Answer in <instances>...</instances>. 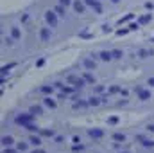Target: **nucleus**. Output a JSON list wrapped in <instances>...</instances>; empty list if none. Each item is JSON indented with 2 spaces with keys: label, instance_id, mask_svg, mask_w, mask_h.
Returning <instances> with one entry per match:
<instances>
[{
  "label": "nucleus",
  "instance_id": "7",
  "mask_svg": "<svg viewBox=\"0 0 154 153\" xmlns=\"http://www.w3.org/2000/svg\"><path fill=\"white\" fill-rule=\"evenodd\" d=\"M50 36H52L50 27H41V31H39V38H41V41H50Z\"/></svg>",
  "mask_w": 154,
  "mask_h": 153
},
{
  "label": "nucleus",
  "instance_id": "22",
  "mask_svg": "<svg viewBox=\"0 0 154 153\" xmlns=\"http://www.w3.org/2000/svg\"><path fill=\"white\" fill-rule=\"evenodd\" d=\"M13 67H14V63H9V65H4V67L0 69V72H2V76L5 77V74H9V70H11Z\"/></svg>",
  "mask_w": 154,
  "mask_h": 153
},
{
  "label": "nucleus",
  "instance_id": "50",
  "mask_svg": "<svg viewBox=\"0 0 154 153\" xmlns=\"http://www.w3.org/2000/svg\"><path fill=\"white\" fill-rule=\"evenodd\" d=\"M120 153H127V151H120Z\"/></svg>",
  "mask_w": 154,
  "mask_h": 153
},
{
  "label": "nucleus",
  "instance_id": "19",
  "mask_svg": "<svg viewBox=\"0 0 154 153\" xmlns=\"http://www.w3.org/2000/svg\"><path fill=\"white\" fill-rule=\"evenodd\" d=\"M54 11H56L59 16H65V13H66V7H65V5H61V4H57V5L54 7Z\"/></svg>",
  "mask_w": 154,
  "mask_h": 153
},
{
  "label": "nucleus",
  "instance_id": "41",
  "mask_svg": "<svg viewBox=\"0 0 154 153\" xmlns=\"http://www.w3.org/2000/svg\"><path fill=\"white\" fill-rule=\"evenodd\" d=\"M127 31H129V29H120V31H116V34H118V36H122V34H125Z\"/></svg>",
  "mask_w": 154,
  "mask_h": 153
},
{
  "label": "nucleus",
  "instance_id": "37",
  "mask_svg": "<svg viewBox=\"0 0 154 153\" xmlns=\"http://www.w3.org/2000/svg\"><path fill=\"white\" fill-rule=\"evenodd\" d=\"M81 38H93V34H88V33H79Z\"/></svg>",
  "mask_w": 154,
  "mask_h": 153
},
{
  "label": "nucleus",
  "instance_id": "14",
  "mask_svg": "<svg viewBox=\"0 0 154 153\" xmlns=\"http://www.w3.org/2000/svg\"><path fill=\"white\" fill-rule=\"evenodd\" d=\"M99 58H100L102 61H109V60H113V54H111L109 50H100V54H99Z\"/></svg>",
  "mask_w": 154,
  "mask_h": 153
},
{
  "label": "nucleus",
  "instance_id": "15",
  "mask_svg": "<svg viewBox=\"0 0 154 153\" xmlns=\"http://www.w3.org/2000/svg\"><path fill=\"white\" fill-rule=\"evenodd\" d=\"M39 135L41 137H56V132L54 130H48V128H41L39 130Z\"/></svg>",
  "mask_w": 154,
  "mask_h": 153
},
{
  "label": "nucleus",
  "instance_id": "51",
  "mask_svg": "<svg viewBox=\"0 0 154 153\" xmlns=\"http://www.w3.org/2000/svg\"><path fill=\"white\" fill-rule=\"evenodd\" d=\"M152 41H154V38H152Z\"/></svg>",
  "mask_w": 154,
  "mask_h": 153
},
{
  "label": "nucleus",
  "instance_id": "31",
  "mask_svg": "<svg viewBox=\"0 0 154 153\" xmlns=\"http://www.w3.org/2000/svg\"><path fill=\"white\" fill-rule=\"evenodd\" d=\"M116 122H118V117H116V115H111V117L108 119V124H116Z\"/></svg>",
  "mask_w": 154,
  "mask_h": 153
},
{
  "label": "nucleus",
  "instance_id": "4",
  "mask_svg": "<svg viewBox=\"0 0 154 153\" xmlns=\"http://www.w3.org/2000/svg\"><path fill=\"white\" fill-rule=\"evenodd\" d=\"M134 92L138 94V99H140V101L151 99V90H145V88H142V86H134Z\"/></svg>",
  "mask_w": 154,
  "mask_h": 153
},
{
  "label": "nucleus",
  "instance_id": "13",
  "mask_svg": "<svg viewBox=\"0 0 154 153\" xmlns=\"http://www.w3.org/2000/svg\"><path fill=\"white\" fill-rule=\"evenodd\" d=\"M43 105H45V106H47V108H52V110H54V108H56V106H57V103H56V101H54V99H52V97H50V96H48V97H45V99H43Z\"/></svg>",
  "mask_w": 154,
  "mask_h": 153
},
{
  "label": "nucleus",
  "instance_id": "49",
  "mask_svg": "<svg viewBox=\"0 0 154 153\" xmlns=\"http://www.w3.org/2000/svg\"><path fill=\"white\" fill-rule=\"evenodd\" d=\"M111 2H113V4H118V2H120V0H111Z\"/></svg>",
  "mask_w": 154,
  "mask_h": 153
},
{
  "label": "nucleus",
  "instance_id": "2",
  "mask_svg": "<svg viewBox=\"0 0 154 153\" xmlns=\"http://www.w3.org/2000/svg\"><path fill=\"white\" fill-rule=\"evenodd\" d=\"M57 16H59V15H57L54 9H52V11L48 9V11L45 13V20H47V24H48L50 27H56V25H57Z\"/></svg>",
  "mask_w": 154,
  "mask_h": 153
},
{
  "label": "nucleus",
  "instance_id": "36",
  "mask_svg": "<svg viewBox=\"0 0 154 153\" xmlns=\"http://www.w3.org/2000/svg\"><path fill=\"white\" fill-rule=\"evenodd\" d=\"M131 18H133V15L129 13V15H125V16H124V18L120 20V24H122V22H127V20H131Z\"/></svg>",
  "mask_w": 154,
  "mask_h": 153
},
{
  "label": "nucleus",
  "instance_id": "20",
  "mask_svg": "<svg viewBox=\"0 0 154 153\" xmlns=\"http://www.w3.org/2000/svg\"><path fill=\"white\" fill-rule=\"evenodd\" d=\"M13 142H14V139H13L11 135H4V137H2V144H4V146H11Z\"/></svg>",
  "mask_w": 154,
  "mask_h": 153
},
{
  "label": "nucleus",
  "instance_id": "1",
  "mask_svg": "<svg viewBox=\"0 0 154 153\" xmlns=\"http://www.w3.org/2000/svg\"><path fill=\"white\" fill-rule=\"evenodd\" d=\"M16 124H22V126H25V124H29V122H34V114H20L16 115Z\"/></svg>",
  "mask_w": 154,
  "mask_h": 153
},
{
  "label": "nucleus",
  "instance_id": "8",
  "mask_svg": "<svg viewBox=\"0 0 154 153\" xmlns=\"http://www.w3.org/2000/svg\"><path fill=\"white\" fill-rule=\"evenodd\" d=\"M82 65H84L86 70H95V67H97L95 60H91V58H84V60H82Z\"/></svg>",
  "mask_w": 154,
  "mask_h": 153
},
{
  "label": "nucleus",
  "instance_id": "43",
  "mask_svg": "<svg viewBox=\"0 0 154 153\" xmlns=\"http://www.w3.org/2000/svg\"><path fill=\"white\" fill-rule=\"evenodd\" d=\"M72 141H74V144H79V142H81V139H79L77 135H74V139H72Z\"/></svg>",
  "mask_w": 154,
  "mask_h": 153
},
{
  "label": "nucleus",
  "instance_id": "33",
  "mask_svg": "<svg viewBox=\"0 0 154 153\" xmlns=\"http://www.w3.org/2000/svg\"><path fill=\"white\" fill-rule=\"evenodd\" d=\"M122 88L120 86H109V94H116V92H120Z\"/></svg>",
  "mask_w": 154,
  "mask_h": 153
},
{
  "label": "nucleus",
  "instance_id": "9",
  "mask_svg": "<svg viewBox=\"0 0 154 153\" xmlns=\"http://www.w3.org/2000/svg\"><path fill=\"white\" fill-rule=\"evenodd\" d=\"M74 9H75V13L82 15V13L86 11V4H84V0H82V2H81V0H74Z\"/></svg>",
  "mask_w": 154,
  "mask_h": 153
},
{
  "label": "nucleus",
  "instance_id": "23",
  "mask_svg": "<svg viewBox=\"0 0 154 153\" xmlns=\"http://www.w3.org/2000/svg\"><path fill=\"white\" fill-rule=\"evenodd\" d=\"M31 114H34V115H39V114H43V108L39 106V105H34V106H31V110H29Z\"/></svg>",
  "mask_w": 154,
  "mask_h": 153
},
{
  "label": "nucleus",
  "instance_id": "27",
  "mask_svg": "<svg viewBox=\"0 0 154 153\" xmlns=\"http://www.w3.org/2000/svg\"><path fill=\"white\" fill-rule=\"evenodd\" d=\"M151 54H152V52H151V50H145V49H140V50H138V56H140V58H147V56H151Z\"/></svg>",
  "mask_w": 154,
  "mask_h": 153
},
{
  "label": "nucleus",
  "instance_id": "6",
  "mask_svg": "<svg viewBox=\"0 0 154 153\" xmlns=\"http://www.w3.org/2000/svg\"><path fill=\"white\" fill-rule=\"evenodd\" d=\"M88 135L91 139H102L104 137V130H100V128H90L88 130Z\"/></svg>",
  "mask_w": 154,
  "mask_h": 153
},
{
  "label": "nucleus",
  "instance_id": "35",
  "mask_svg": "<svg viewBox=\"0 0 154 153\" xmlns=\"http://www.w3.org/2000/svg\"><path fill=\"white\" fill-rule=\"evenodd\" d=\"M82 150H84L82 144H74V151H82Z\"/></svg>",
  "mask_w": 154,
  "mask_h": 153
},
{
  "label": "nucleus",
  "instance_id": "11",
  "mask_svg": "<svg viewBox=\"0 0 154 153\" xmlns=\"http://www.w3.org/2000/svg\"><path fill=\"white\" fill-rule=\"evenodd\" d=\"M140 142H142V146H145V148H152L154 146V141H151V139H145V137H142V135H138L136 137Z\"/></svg>",
  "mask_w": 154,
  "mask_h": 153
},
{
  "label": "nucleus",
  "instance_id": "47",
  "mask_svg": "<svg viewBox=\"0 0 154 153\" xmlns=\"http://www.w3.org/2000/svg\"><path fill=\"white\" fill-rule=\"evenodd\" d=\"M147 130H149V132H154V124H149V126H147Z\"/></svg>",
  "mask_w": 154,
  "mask_h": 153
},
{
  "label": "nucleus",
  "instance_id": "25",
  "mask_svg": "<svg viewBox=\"0 0 154 153\" xmlns=\"http://www.w3.org/2000/svg\"><path fill=\"white\" fill-rule=\"evenodd\" d=\"M82 77L86 79V83H91V85H95V77L91 76V74H88V72H84V74H82Z\"/></svg>",
  "mask_w": 154,
  "mask_h": 153
},
{
  "label": "nucleus",
  "instance_id": "10",
  "mask_svg": "<svg viewBox=\"0 0 154 153\" xmlns=\"http://www.w3.org/2000/svg\"><path fill=\"white\" fill-rule=\"evenodd\" d=\"M29 142H31V144H32V146H36V148H38V146H41V135H36V133H32V135H31V137H29Z\"/></svg>",
  "mask_w": 154,
  "mask_h": 153
},
{
  "label": "nucleus",
  "instance_id": "26",
  "mask_svg": "<svg viewBox=\"0 0 154 153\" xmlns=\"http://www.w3.org/2000/svg\"><path fill=\"white\" fill-rule=\"evenodd\" d=\"M113 139H115L116 142H124L125 141V135L124 133H113Z\"/></svg>",
  "mask_w": 154,
  "mask_h": 153
},
{
  "label": "nucleus",
  "instance_id": "12",
  "mask_svg": "<svg viewBox=\"0 0 154 153\" xmlns=\"http://www.w3.org/2000/svg\"><path fill=\"white\" fill-rule=\"evenodd\" d=\"M151 13H145V15H142V16H138V24L140 25H145V24H149L151 22Z\"/></svg>",
  "mask_w": 154,
  "mask_h": 153
},
{
  "label": "nucleus",
  "instance_id": "46",
  "mask_svg": "<svg viewBox=\"0 0 154 153\" xmlns=\"http://www.w3.org/2000/svg\"><path fill=\"white\" fill-rule=\"evenodd\" d=\"M147 83H149L151 86H154V77H149V81H147Z\"/></svg>",
  "mask_w": 154,
  "mask_h": 153
},
{
  "label": "nucleus",
  "instance_id": "30",
  "mask_svg": "<svg viewBox=\"0 0 154 153\" xmlns=\"http://www.w3.org/2000/svg\"><path fill=\"white\" fill-rule=\"evenodd\" d=\"M136 29H140L138 20H136V22H133V24H129V31H136Z\"/></svg>",
  "mask_w": 154,
  "mask_h": 153
},
{
  "label": "nucleus",
  "instance_id": "39",
  "mask_svg": "<svg viewBox=\"0 0 154 153\" xmlns=\"http://www.w3.org/2000/svg\"><path fill=\"white\" fill-rule=\"evenodd\" d=\"M145 9L152 11V9H154V4H152V2H147V4H145Z\"/></svg>",
  "mask_w": 154,
  "mask_h": 153
},
{
  "label": "nucleus",
  "instance_id": "16",
  "mask_svg": "<svg viewBox=\"0 0 154 153\" xmlns=\"http://www.w3.org/2000/svg\"><path fill=\"white\" fill-rule=\"evenodd\" d=\"M23 128H25V130H29L31 133H39V130H41L39 126H36V124H34V122H29V124H25Z\"/></svg>",
  "mask_w": 154,
  "mask_h": 153
},
{
  "label": "nucleus",
  "instance_id": "48",
  "mask_svg": "<svg viewBox=\"0 0 154 153\" xmlns=\"http://www.w3.org/2000/svg\"><path fill=\"white\" fill-rule=\"evenodd\" d=\"M32 153H45V151H43V150H39V148H38V150H34Z\"/></svg>",
  "mask_w": 154,
  "mask_h": 153
},
{
  "label": "nucleus",
  "instance_id": "34",
  "mask_svg": "<svg viewBox=\"0 0 154 153\" xmlns=\"http://www.w3.org/2000/svg\"><path fill=\"white\" fill-rule=\"evenodd\" d=\"M18 150H20V151H25V150H27V142H20V144H18Z\"/></svg>",
  "mask_w": 154,
  "mask_h": 153
},
{
  "label": "nucleus",
  "instance_id": "17",
  "mask_svg": "<svg viewBox=\"0 0 154 153\" xmlns=\"http://www.w3.org/2000/svg\"><path fill=\"white\" fill-rule=\"evenodd\" d=\"M39 92H41V94H47V96H52V92H54V86L43 85V86H39Z\"/></svg>",
  "mask_w": 154,
  "mask_h": 153
},
{
  "label": "nucleus",
  "instance_id": "38",
  "mask_svg": "<svg viewBox=\"0 0 154 153\" xmlns=\"http://www.w3.org/2000/svg\"><path fill=\"white\" fill-rule=\"evenodd\" d=\"M95 92H97V94L104 92V86H102V85H97V86H95Z\"/></svg>",
  "mask_w": 154,
  "mask_h": 153
},
{
  "label": "nucleus",
  "instance_id": "5",
  "mask_svg": "<svg viewBox=\"0 0 154 153\" xmlns=\"http://www.w3.org/2000/svg\"><path fill=\"white\" fill-rule=\"evenodd\" d=\"M84 4H86V5H90V7H93L97 15H102V5H100V2H99V0H84Z\"/></svg>",
  "mask_w": 154,
  "mask_h": 153
},
{
  "label": "nucleus",
  "instance_id": "29",
  "mask_svg": "<svg viewBox=\"0 0 154 153\" xmlns=\"http://www.w3.org/2000/svg\"><path fill=\"white\" fill-rule=\"evenodd\" d=\"M111 54H113V58H115V60H120V58L124 56V52H122V50H118V49L111 50Z\"/></svg>",
  "mask_w": 154,
  "mask_h": 153
},
{
  "label": "nucleus",
  "instance_id": "44",
  "mask_svg": "<svg viewBox=\"0 0 154 153\" xmlns=\"http://www.w3.org/2000/svg\"><path fill=\"white\" fill-rule=\"evenodd\" d=\"M102 31H104V33H109V31H111V27H108V25H104V27H102Z\"/></svg>",
  "mask_w": 154,
  "mask_h": 153
},
{
  "label": "nucleus",
  "instance_id": "32",
  "mask_svg": "<svg viewBox=\"0 0 154 153\" xmlns=\"http://www.w3.org/2000/svg\"><path fill=\"white\" fill-rule=\"evenodd\" d=\"M59 4H61V5H65V7H68V5H74V2H72V0H59Z\"/></svg>",
  "mask_w": 154,
  "mask_h": 153
},
{
  "label": "nucleus",
  "instance_id": "18",
  "mask_svg": "<svg viewBox=\"0 0 154 153\" xmlns=\"http://www.w3.org/2000/svg\"><path fill=\"white\" fill-rule=\"evenodd\" d=\"M88 103H90V106H99V105L102 103V99H100V97H95V96H91V97L88 99Z\"/></svg>",
  "mask_w": 154,
  "mask_h": 153
},
{
  "label": "nucleus",
  "instance_id": "45",
  "mask_svg": "<svg viewBox=\"0 0 154 153\" xmlns=\"http://www.w3.org/2000/svg\"><path fill=\"white\" fill-rule=\"evenodd\" d=\"M43 63H45V60H38V63H36V67H41Z\"/></svg>",
  "mask_w": 154,
  "mask_h": 153
},
{
  "label": "nucleus",
  "instance_id": "28",
  "mask_svg": "<svg viewBox=\"0 0 154 153\" xmlns=\"http://www.w3.org/2000/svg\"><path fill=\"white\" fill-rule=\"evenodd\" d=\"M74 90H75V86H65V85L61 86V92H65V94H72Z\"/></svg>",
  "mask_w": 154,
  "mask_h": 153
},
{
  "label": "nucleus",
  "instance_id": "24",
  "mask_svg": "<svg viewBox=\"0 0 154 153\" xmlns=\"http://www.w3.org/2000/svg\"><path fill=\"white\" fill-rule=\"evenodd\" d=\"M86 106H90V103H88V101H75V103H74V108H86Z\"/></svg>",
  "mask_w": 154,
  "mask_h": 153
},
{
  "label": "nucleus",
  "instance_id": "21",
  "mask_svg": "<svg viewBox=\"0 0 154 153\" xmlns=\"http://www.w3.org/2000/svg\"><path fill=\"white\" fill-rule=\"evenodd\" d=\"M11 36L14 40H20L22 38V33H20V29L18 27H11Z\"/></svg>",
  "mask_w": 154,
  "mask_h": 153
},
{
  "label": "nucleus",
  "instance_id": "40",
  "mask_svg": "<svg viewBox=\"0 0 154 153\" xmlns=\"http://www.w3.org/2000/svg\"><path fill=\"white\" fill-rule=\"evenodd\" d=\"M4 41H5L7 45H13V41H14V38H13V36H9V38H5Z\"/></svg>",
  "mask_w": 154,
  "mask_h": 153
},
{
  "label": "nucleus",
  "instance_id": "3",
  "mask_svg": "<svg viewBox=\"0 0 154 153\" xmlns=\"http://www.w3.org/2000/svg\"><path fill=\"white\" fill-rule=\"evenodd\" d=\"M66 81H68V83H72V85H74L75 88H82V86L86 85V79H84V77L74 76V74H72V76H68V77H66Z\"/></svg>",
  "mask_w": 154,
  "mask_h": 153
},
{
  "label": "nucleus",
  "instance_id": "42",
  "mask_svg": "<svg viewBox=\"0 0 154 153\" xmlns=\"http://www.w3.org/2000/svg\"><path fill=\"white\" fill-rule=\"evenodd\" d=\"M4 153H16V151H14V150H11L9 146H5V150H4Z\"/></svg>",
  "mask_w": 154,
  "mask_h": 153
}]
</instances>
